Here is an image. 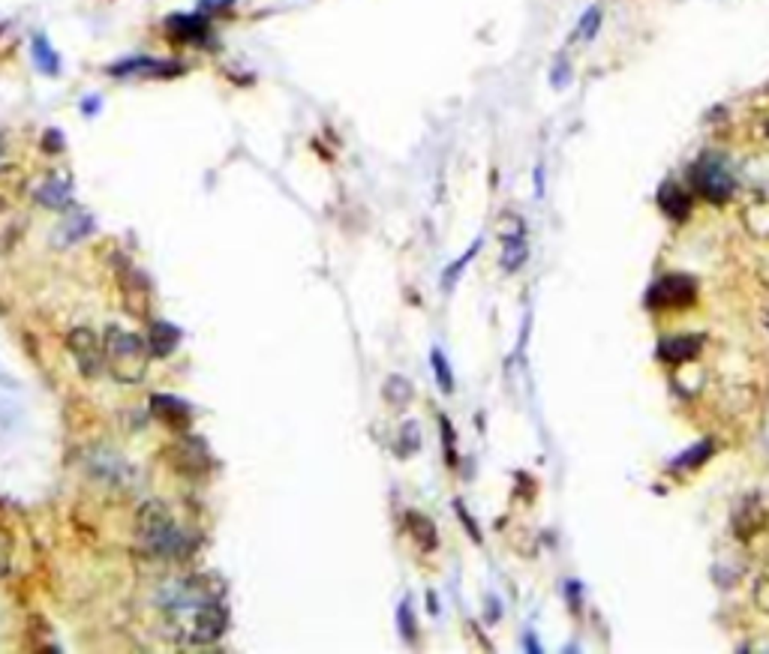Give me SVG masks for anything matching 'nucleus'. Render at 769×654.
Returning <instances> with one entry per match:
<instances>
[{"instance_id": "16", "label": "nucleus", "mask_w": 769, "mask_h": 654, "mask_svg": "<svg viewBox=\"0 0 769 654\" xmlns=\"http://www.w3.org/2000/svg\"><path fill=\"white\" fill-rule=\"evenodd\" d=\"M33 61H37V66L46 72V76H57V70H61V57L52 52V46H48L46 37L33 39Z\"/></svg>"}, {"instance_id": "35", "label": "nucleus", "mask_w": 769, "mask_h": 654, "mask_svg": "<svg viewBox=\"0 0 769 654\" xmlns=\"http://www.w3.org/2000/svg\"><path fill=\"white\" fill-rule=\"evenodd\" d=\"M764 132H766V136H769V120L764 123Z\"/></svg>"}, {"instance_id": "33", "label": "nucleus", "mask_w": 769, "mask_h": 654, "mask_svg": "<svg viewBox=\"0 0 769 654\" xmlns=\"http://www.w3.org/2000/svg\"><path fill=\"white\" fill-rule=\"evenodd\" d=\"M81 109H85L88 114H94L99 109V99H88V103H81Z\"/></svg>"}, {"instance_id": "26", "label": "nucleus", "mask_w": 769, "mask_h": 654, "mask_svg": "<svg viewBox=\"0 0 769 654\" xmlns=\"http://www.w3.org/2000/svg\"><path fill=\"white\" fill-rule=\"evenodd\" d=\"M478 250H481V244H475V246H472V250H469V252H466V255H463V259H460L457 264H454V268H448V273H445V286H451V283H454V277H460V270H463V268H466V264H469V261H472V255H475Z\"/></svg>"}, {"instance_id": "34", "label": "nucleus", "mask_w": 769, "mask_h": 654, "mask_svg": "<svg viewBox=\"0 0 769 654\" xmlns=\"http://www.w3.org/2000/svg\"><path fill=\"white\" fill-rule=\"evenodd\" d=\"M4 153H6V145H4V138H0V160H4Z\"/></svg>"}, {"instance_id": "30", "label": "nucleus", "mask_w": 769, "mask_h": 654, "mask_svg": "<svg viewBox=\"0 0 769 654\" xmlns=\"http://www.w3.org/2000/svg\"><path fill=\"white\" fill-rule=\"evenodd\" d=\"M454 508H457V513L463 517V526H466L469 532H472V537H475V541H481V534H478V528H475V523H472V517H469V513L463 510V504H454Z\"/></svg>"}, {"instance_id": "22", "label": "nucleus", "mask_w": 769, "mask_h": 654, "mask_svg": "<svg viewBox=\"0 0 769 654\" xmlns=\"http://www.w3.org/2000/svg\"><path fill=\"white\" fill-rule=\"evenodd\" d=\"M523 261H526V244H523V237L506 240V252H502V268H506V270H517Z\"/></svg>"}, {"instance_id": "21", "label": "nucleus", "mask_w": 769, "mask_h": 654, "mask_svg": "<svg viewBox=\"0 0 769 654\" xmlns=\"http://www.w3.org/2000/svg\"><path fill=\"white\" fill-rule=\"evenodd\" d=\"M430 363H433V372H436V382H439V387L445 393L454 391V378H451V367L448 360H445V354L439 349L430 352Z\"/></svg>"}, {"instance_id": "28", "label": "nucleus", "mask_w": 769, "mask_h": 654, "mask_svg": "<svg viewBox=\"0 0 769 654\" xmlns=\"http://www.w3.org/2000/svg\"><path fill=\"white\" fill-rule=\"evenodd\" d=\"M10 574V541L0 534V576Z\"/></svg>"}, {"instance_id": "12", "label": "nucleus", "mask_w": 769, "mask_h": 654, "mask_svg": "<svg viewBox=\"0 0 769 654\" xmlns=\"http://www.w3.org/2000/svg\"><path fill=\"white\" fill-rule=\"evenodd\" d=\"M658 208L665 211L671 219H676V222L689 219L691 208H694L691 193L685 186H680V184H665L658 189Z\"/></svg>"}, {"instance_id": "14", "label": "nucleus", "mask_w": 769, "mask_h": 654, "mask_svg": "<svg viewBox=\"0 0 769 654\" xmlns=\"http://www.w3.org/2000/svg\"><path fill=\"white\" fill-rule=\"evenodd\" d=\"M33 195H37V202H39V204H46V208L61 211V208H66V204H70L72 189H70V184H66V180L52 178V180H46V184L39 186Z\"/></svg>"}, {"instance_id": "27", "label": "nucleus", "mask_w": 769, "mask_h": 654, "mask_svg": "<svg viewBox=\"0 0 769 654\" xmlns=\"http://www.w3.org/2000/svg\"><path fill=\"white\" fill-rule=\"evenodd\" d=\"M694 453H689V457L682 459V466H700L706 457H709V444H700V447H691Z\"/></svg>"}, {"instance_id": "11", "label": "nucleus", "mask_w": 769, "mask_h": 654, "mask_svg": "<svg viewBox=\"0 0 769 654\" xmlns=\"http://www.w3.org/2000/svg\"><path fill=\"white\" fill-rule=\"evenodd\" d=\"M165 30H169L171 39L189 46H205V39H208V21L202 15H171Z\"/></svg>"}, {"instance_id": "25", "label": "nucleus", "mask_w": 769, "mask_h": 654, "mask_svg": "<svg viewBox=\"0 0 769 654\" xmlns=\"http://www.w3.org/2000/svg\"><path fill=\"white\" fill-rule=\"evenodd\" d=\"M400 631L406 640H415V622H412V603L409 600L400 603Z\"/></svg>"}, {"instance_id": "1", "label": "nucleus", "mask_w": 769, "mask_h": 654, "mask_svg": "<svg viewBox=\"0 0 769 654\" xmlns=\"http://www.w3.org/2000/svg\"><path fill=\"white\" fill-rule=\"evenodd\" d=\"M136 532L145 550L163 559H180L196 550V537L178 523L175 513L169 510V504L156 499L142 504L136 519Z\"/></svg>"}, {"instance_id": "24", "label": "nucleus", "mask_w": 769, "mask_h": 654, "mask_svg": "<svg viewBox=\"0 0 769 654\" xmlns=\"http://www.w3.org/2000/svg\"><path fill=\"white\" fill-rule=\"evenodd\" d=\"M755 603L764 612H769V567L757 576V583H755Z\"/></svg>"}, {"instance_id": "3", "label": "nucleus", "mask_w": 769, "mask_h": 654, "mask_svg": "<svg viewBox=\"0 0 769 654\" xmlns=\"http://www.w3.org/2000/svg\"><path fill=\"white\" fill-rule=\"evenodd\" d=\"M222 598V583L211 576H187V579H175V583L163 585L156 592V607L165 612L171 625H180L189 612H196L198 607L211 600Z\"/></svg>"}, {"instance_id": "29", "label": "nucleus", "mask_w": 769, "mask_h": 654, "mask_svg": "<svg viewBox=\"0 0 769 654\" xmlns=\"http://www.w3.org/2000/svg\"><path fill=\"white\" fill-rule=\"evenodd\" d=\"M442 435H445V444H448V462H454V433H451V424L442 418Z\"/></svg>"}, {"instance_id": "18", "label": "nucleus", "mask_w": 769, "mask_h": 654, "mask_svg": "<svg viewBox=\"0 0 769 654\" xmlns=\"http://www.w3.org/2000/svg\"><path fill=\"white\" fill-rule=\"evenodd\" d=\"M88 217L85 213H72V217H66V222L61 228H57V237H54V244H61V246H66V244H72V240H79L81 235H85L88 231Z\"/></svg>"}, {"instance_id": "7", "label": "nucleus", "mask_w": 769, "mask_h": 654, "mask_svg": "<svg viewBox=\"0 0 769 654\" xmlns=\"http://www.w3.org/2000/svg\"><path fill=\"white\" fill-rule=\"evenodd\" d=\"M698 297V286L689 277H661L656 286L649 288L647 306L649 310H685Z\"/></svg>"}, {"instance_id": "8", "label": "nucleus", "mask_w": 769, "mask_h": 654, "mask_svg": "<svg viewBox=\"0 0 769 654\" xmlns=\"http://www.w3.org/2000/svg\"><path fill=\"white\" fill-rule=\"evenodd\" d=\"M769 523V513L760 504L757 495H742L733 508V532H737L740 541H751L757 532H764Z\"/></svg>"}, {"instance_id": "2", "label": "nucleus", "mask_w": 769, "mask_h": 654, "mask_svg": "<svg viewBox=\"0 0 769 654\" xmlns=\"http://www.w3.org/2000/svg\"><path fill=\"white\" fill-rule=\"evenodd\" d=\"M103 352H105V369L112 372L114 382L121 385L145 382L151 349L136 334H130L123 327H109L103 339Z\"/></svg>"}, {"instance_id": "4", "label": "nucleus", "mask_w": 769, "mask_h": 654, "mask_svg": "<svg viewBox=\"0 0 769 654\" xmlns=\"http://www.w3.org/2000/svg\"><path fill=\"white\" fill-rule=\"evenodd\" d=\"M229 627V609L226 603L220 600H211L205 607H198L196 612H189L184 622L178 625V636L193 645H208V642H217Z\"/></svg>"}, {"instance_id": "10", "label": "nucleus", "mask_w": 769, "mask_h": 654, "mask_svg": "<svg viewBox=\"0 0 769 654\" xmlns=\"http://www.w3.org/2000/svg\"><path fill=\"white\" fill-rule=\"evenodd\" d=\"M704 349V339L694 334H676V336H665L658 343V358L667 363H689L700 354Z\"/></svg>"}, {"instance_id": "15", "label": "nucleus", "mask_w": 769, "mask_h": 654, "mask_svg": "<svg viewBox=\"0 0 769 654\" xmlns=\"http://www.w3.org/2000/svg\"><path fill=\"white\" fill-rule=\"evenodd\" d=\"M406 519H409V532H412V537H415V541L421 543V550H436V546H439V534H436V526L430 523L427 517H421V513L412 510Z\"/></svg>"}, {"instance_id": "9", "label": "nucleus", "mask_w": 769, "mask_h": 654, "mask_svg": "<svg viewBox=\"0 0 769 654\" xmlns=\"http://www.w3.org/2000/svg\"><path fill=\"white\" fill-rule=\"evenodd\" d=\"M151 415L156 420H163V424L171 426V429H187L189 420H193L189 405L184 400H178V396H169V393L151 396Z\"/></svg>"}, {"instance_id": "19", "label": "nucleus", "mask_w": 769, "mask_h": 654, "mask_svg": "<svg viewBox=\"0 0 769 654\" xmlns=\"http://www.w3.org/2000/svg\"><path fill=\"white\" fill-rule=\"evenodd\" d=\"M742 222H746L755 237H769V204H755V208H748L742 213Z\"/></svg>"}, {"instance_id": "32", "label": "nucleus", "mask_w": 769, "mask_h": 654, "mask_svg": "<svg viewBox=\"0 0 769 654\" xmlns=\"http://www.w3.org/2000/svg\"><path fill=\"white\" fill-rule=\"evenodd\" d=\"M226 4H231V0H202V10H220Z\"/></svg>"}, {"instance_id": "13", "label": "nucleus", "mask_w": 769, "mask_h": 654, "mask_svg": "<svg viewBox=\"0 0 769 654\" xmlns=\"http://www.w3.org/2000/svg\"><path fill=\"white\" fill-rule=\"evenodd\" d=\"M178 343H180V330L175 325H169V321H154L151 345H147L154 358H169V354L178 349Z\"/></svg>"}, {"instance_id": "6", "label": "nucleus", "mask_w": 769, "mask_h": 654, "mask_svg": "<svg viewBox=\"0 0 769 654\" xmlns=\"http://www.w3.org/2000/svg\"><path fill=\"white\" fill-rule=\"evenodd\" d=\"M66 349L76 358V367L85 378H96L99 372L105 369V352L103 343L96 339V334L90 327H76L70 336H66Z\"/></svg>"}, {"instance_id": "5", "label": "nucleus", "mask_w": 769, "mask_h": 654, "mask_svg": "<svg viewBox=\"0 0 769 654\" xmlns=\"http://www.w3.org/2000/svg\"><path fill=\"white\" fill-rule=\"evenodd\" d=\"M691 184H694V189H698L700 195L709 198L713 204L727 202V198H731V193H733V178H731V171H727V165H724L722 156H713V153L700 156V160L694 162V169H691Z\"/></svg>"}, {"instance_id": "23", "label": "nucleus", "mask_w": 769, "mask_h": 654, "mask_svg": "<svg viewBox=\"0 0 769 654\" xmlns=\"http://www.w3.org/2000/svg\"><path fill=\"white\" fill-rule=\"evenodd\" d=\"M598 24H601V10H598V6H592V10L583 15V21H581V30H577V37H581V39H592V37H595V30H598Z\"/></svg>"}, {"instance_id": "17", "label": "nucleus", "mask_w": 769, "mask_h": 654, "mask_svg": "<svg viewBox=\"0 0 769 654\" xmlns=\"http://www.w3.org/2000/svg\"><path fill=\"white\" fill-rule=\"evenodd\" d=\"M412 385L406 382V378L403 376H391L385 382V387H382V396H385V402H391V405H409L412 402Z\"/></svg>"}, {"instance_id": "31", "label": "nucleus", "mask_w": 769, "mask_h": 654, "mask_svg": "<svg viewBox=\"0 0 769 654\" xmlns=\"http://www.w3.org/2000/svg\"><path fill=\"white\" fill-rule=\"evenodd\" d=\"M57 138H63V136H57L54 129L46 132V147H48V151H61V147H63V142H57Z\"/></svg>"}, {"instance_id": "20", "label": "nucleus", "mask_w": 769, "mask_h": 654, "mask_svg": "<svg viewBox=\"0 0 769 654\" xmlns=\"http://www.w3.org/2000/svg\"><path fill=\"white\" fill-rule=\"evenodd\" d=\"M421 447V433H418V424H403L400 433H397V451H400V457H412Z\"/></svg>"}]
</instances>
